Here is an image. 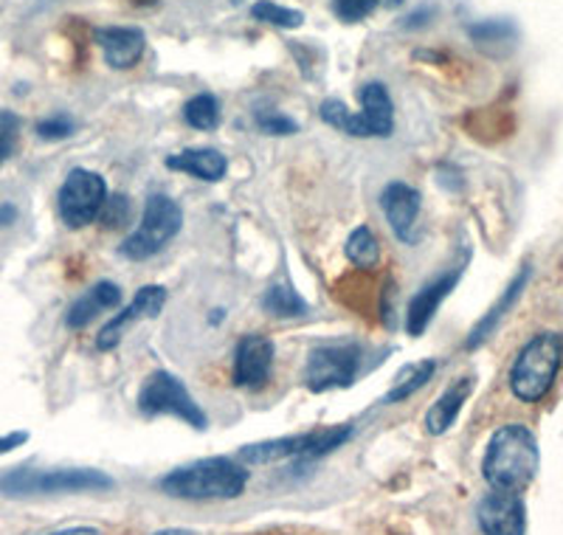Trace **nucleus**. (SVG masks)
<instances>
[{"mask_svg":"<svg viewBox=\"0 0 563 535\" xmlns=\"http://www.w3.org/2000/svg\"><path fill=\"white\" fill-rule=\"evenodd\" d=\"M378 3L380 0H333V12L344 23H358V20L369 18L378 9Z\"/></svg>","mask_w":563,"mask_h":535,"instance_id":"c756f323","label":"nucleus"},{"mask_svg":"<svg viewBox=\"0 0 563 535\" xmlns=\"http://www.w3.org/2000/svg\"><path fill=\"white\" fill-rule=\"evenodd\" d=\"M249 484V471L225 457L200 459L161 479V491L175 499L206 502V499H238Z\"/></svg>","mask_w":563,"mask_h":535,"instance_id":"f03ea898","label":"nucleus"},{"mask_svg":"<svg viewBox=\"0 0 563 535\" xmlns=\"http://www.w3.org/2000/svg\"><path fill=\"white\" fill-rule=\"evenodd\" d=\"M119 305H122V287L113 285V282H97V285L88 287V291L68 307L65 325H68L70 330H82V327H88L90 321L97 319L99 313L113 310V307Z\"/></svg>","mask_w":563,"mask_h":535,"instance_id":"2eb2a0df","label":"nucleus"},{"mask_svg":"<svg viewBox=\"0 0 563 535\" xmlns=\"http://www.w3.org/2000/svg\"><path fill=\"white\" fill-rule=\"evenodd\" d=\"M93 40L102 48L104 63L119 70L133 68L147 48V37L135 26H102L93 32Z\"/></svg>","mask_w":563,"mask_h":535,"instance_id":"f8f14e48","label":"nucleus"},{"mask_svg":"<svg viewBox=\"0 0 563 535\" xmlns=\"http://www.w3.org/2000/svg\"><path fill=\"white\" fill-rule=\"evenodd\" d=\"M29 440L26 432H12V434H0V454H9L14 448H20Z\"/></svg>","mask_w":563,"mask_h":535,"instance_id":"f704fd0d","label":"nucleus"},{"mask_svg":"<svg viewBox=\"0 0 563 535\" xmlns=\"http://www.w3.org/2000/svg\"><path fill=\"white\" fill-rule=\"evenodd\" d=\"M18 220V209L12 204L0 206V226H12Z\"/></svg>","mask_w":563,"mask_h":535,"instance_id":"c9c22d12","label":"nucleus"},{"mask_svg":"<svg viewBox=\"0 0 563 535\" xmlns=\"http://www.w3.org/2000/svg\"><path fill=\"white\" fill-rule=\"evenodd\" d=\"M265 313L276 316V319H296V316H305L308 313V302L296 294L294 287L288 285H274L268 287V294L263 296Z\"/></svg>","mask_w":563,"mask_h":535,"instance_id":"393cba45","label":"nucleus"},{"mask_svg":"<svg viewBox=\"0 0 563 535\" xmlns=\"http://www.w3.org/2000/svg\"><path fill=\"white\" fill-rule=\"evenodd\" d=\"M527 280H530V268H521L519 274H516V280H512L510 285L505 287V291H501V296H499V299H496V305H493L490 310H487L485 316H482V319L476 321V327H474V330H471V336H467V341H465L467 350H476V347L485 345L487 338H490L493 332H496V327H499L501 319H505L507 313H510V307L516 305V302H519L521 291H525V287H527Z\"/></svg>","mask_w":563,"mask_h":535,"instance_id":"f3484780","label":"nucleus"},{"mask_svg":"<svg viewBox=\"0 0 563 535\" xmlns=\"http://www.w3.org/2000/svg\"><path fill=\"white\" fill-rule=\"evenodd\" d=\"M130 3H133V7H155L158 0H130Z\"/></svg>","mask_w":563,"mask_h":535,"instance_id":"58836bf2","label":"nucleus"},{"mask_svg":"<svg viewBox=\"0 0 563 535\" xmlns=\"http://www.w3.org/2000/svg\"><path fill=\"white\" fill-rule=\"evenodd\" d=\"M251 18L276 29H299L305 23V14L299 9L282 7V3H274V0H256L254 7H251Z\"/></svg>","mask_w":563,"mask_h":535,"instance_id":"cd10ccee","label":"nucleus"},{"mask_svg":"<svg viewBox=\"0 0 563 535\" xmlns=\"http://www.w3.org/2000/svg\"><path fill=\"white\" fill-rule=\"evenodd\" d=\"M180 223H184L180 206L173 198H167V195H153L147 206H144L141 226L122 242V254L135 262L150 260L178 234Z\"/></svg>","mask_w":563,"mask_h":535,"instance_id":"423d86ee","label":"nucleus"},{"mask_svg":"<svg viewBox=\"0 0 563 535\" xmlns=\"http://www.w3.org/2000/svg\"><path fill=\"white\" fill-rule=\"evenodd\" d=\"M167 166L200 181H220L225 175V170H229V161H225V155L220 150L189 148L184 153L169 155Z\"/></svg>","mask_w":563,"mask_h":535,"instance_id":"6ab92c4d","label":"nucleus"},{"mask_svg":"<svg viewBox=\"0 0 563 535\" xmlns=\"http://www.w3.org/2000/svg\"><path fill=\"white\" fill-rule=\"evenodd\" d=\"M256 124L263 130L265 135H294L299 133V124H296L290 116L276 113V110H263V113H256Z\"/></svg>","mask_w":563,"mask_h":535,"instance_id":"7c9ffc66","label":"nucleus"},{"mask_svg":"<svg viewBox=\"0 0 563 535\" xmlns=\"http://www.w3.org/2000/svg\"><path fill=\"white\" fill-rule=\"evenodd\" d=\"M536 471L538 443L530 428L521 423H510L493 434L487 443L485 462H482V473L493 491L521 493L536 479Z\"/></svg>","mask_w":563,"mask_h":535,"instance_id":"f257e3e1","label":"nucleus"},{"mask_svg":"<svg viewBox=\"0 0 563 535\" xmlns=\"http://www.w3.org/2000/svg\"><path fill=\"white\" fill-rule=\"evenodd\" d=\"M104 204H108V184H104V178L99 173L70 170L65 184L59 186V217H63L70 229H82V226L93 223L102 215Z\"/></svg>","mask_w":563,"mask_h":535,"instance_id":"0eeeda50","label":"nucleus"},{"mask_svg":"<svg viewBox=\"0 0 563 535\" xmlns=\"http://www.w3.org/2000/svg\"><path fill=\"white\" fill-rule=\"evenodd\" d=\"M434 20V9L431 7H420L417 12H411L409 18H404V29H426Z\"/></svg>","mask_w":563,"mask_h":535,"instance_id":"72a5a7b5","label":"nucleus"},{"mask_svg":"<svg viewBox=\"0 0 563 535\" xmlns=\"http://www.w3.org/2000/svg\"><path fill=\"white\" fill-rule=\"evenodd\" d=\"M471 392H474V378L471 375L451 383V386L437 397L434 406L429 408V415H426V428H429V434L449 432V428L454 426L456 417H460L462 406H465V401L471 397Z\"/></svg>","mask_w":563,"mask_h":535,"instance_id":"a211bd4d","label":"nucleus"},{"mask_svg":"<svg viewBox=\"0 0 563 535\" xmlns=\"http://www.w3.org/2000/svg\"><path fill=\"white\" fill-rule=\"evenodd\" d=\"M358 102H361V116H364L369 135L375 139H386L391 135L395 128V105H391V96L386 90L384 83H366L358 88Z\"/></svg>","mask_w":563,"mask_h":535,"instance_id":"dca6fc26","label":"nucleus"},{"mask_svg":"<svg viewBox=\"0 0 563 535\" xmlns=\"http://www.w3.org/2000/svg\"><path fill=\"white\" fill-rule=\"evenodd\" d=\"M274 372V345L260 332H249L234 350V383L243 389H263Z\"/></svg>","mask_w":563,"mask_h":535,"instance_id":"1a4fd4ad","label":"nucleus"},{"mask_svg":"<svg viewBox=\"0 0 563 535\" xmlns=\"http://www.w3.org/2000/svg\"><path fill=\"white\" fill-rule=\"evenodd\" d=\"M18 130H20L18 116H12V113L0 116V166L7 164L9 155L14 153V144H18Z\"/></svg>","mask_w":563,"mask_h":535,"instance_id":"2f4dec72","label":"nucleus"},{"mask_svg":"<svg viewBox=\"0 0 563 535\" xmlns=\"http://www.w3.org/2000/svg\"><path fill=\"white\" fill-rule=\"evenodd\" d=\"M460 276L462 268H456V271L437 276L434 282H429V285H422L417 291L415 299L409 302V313H406V330H409V336H422L426 332V327L434 319V313L440 310L442 302L449 299V294L456 287Z\"/></svg>","mask_w":563,"mask_h":535,"instance_id":"ddd939ff","label":"nucleus"},{"mask_svg":"<svg viewBox=\"0 0 563 535\" xmlns=\"http://www.w3.org/2000/svg\"><path fill=\"white\" fill-rule=\"evenodd\" d=\"M308 434H294V437H279V440H265L256 446H245L240 451V462L245 466H265V462H276V459L301 457Z\"/></svg>","mask_w":563,"mask_h":535,"instance_id":"aec40b11","label":"nucleus"},{"mask_svg":"<svg viewBox=\"0 0 563 535\" xmlns=\"http://www.w3.org/2000/svg\"><path fill=\"white\" fill-rule=\"evenodd\" d=\"M406 0H386V7L389 9H397V7H404Z\"/></svg>","mask_w":563,"mask_h":535,"instance_id":"ea45409f","label":"nucleus"},{"mask_svg":"<svg viewBox=\"0 0 563 535\" xmlns=\"http://www.w3.org/2000/svg\"><path fill=\"white\" fill-rule=\"evenodd\" d=\"M99 217H102L108 229H119V226H124L130 220V198H124V195H119V198H110L108 204H104L102 215Z\"/></svg>","mask_w":563,"mask_h":535,"instance_id":"473e14b6","label":"nucleus"},{"mask_svg":"<svg viewBox=\"0 0 563 535\" xmlns=\"http://www.w3.org/2000/svg\"><path fill=\"white\" fill-rule=\"evenodd\" d=\"M380 206H384L391 231L404 242L415 240V226L417 217H420V192L404 181H395L380 192Z\"/></svg>","mask_w":563,"mask_h":535,"instance_id":"4468645a","label":"nucleus"},{"mask_svg":"<svg viewBox=\"0 0 563 535\" xmlns=\"http://www.w3.org/2000/svg\"><path fill=\"white\" fill-rule=\"evenodd\" d=\"M164 305H167V291L161 285H147L141 287L139 294H135V299L130 302L128 307H124L115 319H110L108 325L102 327V332L97 336V347L102 352L113 350V347H119V341H122V332L128 330L133 321L139 319H155L161 310H164Z\"/></svg>","mask_w":563,"mask_h":535,"instance_id":"9b49d317","label":"nucleus"},{"mask_svg":"<svg viewBox=\"0 0 563 535\" xmlns=\"http://www.w3.org/2000/svg\"><path fill=\"white\" fill-rule=\"evenodd\" d=\"M467 37L471 43H476L479 48H501V45H512L519 37V29L512 20L505 18H490L479 20L474 26H467Z\"/></svg>","mask_w":563,"mask_h":535,"instance_id":"4be33fe9","label":"nucleus"},{"mask_svg":"<svg viewBox=\"0 0 563 535\" xmlns=\"http://www.w3.org/2000/svg\"><path fill=\"white\" fill-rule=\"evenodd\" d=\"M437 367H440V363H437L434 358H426V361H417V363H409V367H404V370L397 372L395 386L386 392V403H400L406 401V397L415 395V392H420V389L434 378Z\"/></svg>","mask_w":563,"mask_h":535,"instance_id":"412c9836","label":"nucleus"},{"mask_svg":"<svg viewBox=\"0 0 563 535\" xmlns=\"http://www.w3.org/2000/svg\"><path fill=\"white\" fill-rule=\"evenodd\" d=\"M52 535H102V533L93 527H68V529H59V533H52Z\"/></svg>","mask_w":563,"mask_h":535,"instance_id":"e433bc0d","label":"nucleus"},{"mask_svg":"<svg viewBox=\"0 0 563 535\" xmlns=\"http://www.w3.org/2000/svg\"><path fill=\"white\" fill-rule=\"evenodd\" d=\"M479 527L485 535H525L527 510L519 493H487L479 502Z\"/></svg>","mask_w":563,"mask_h":535,"instance_id":"9d476101","label":"nucleus"},{"mask_svg":"<svg viewBox=\"0 0 563 535\" xmlns=\"http://www.w3.org/2000/svg\"><path fill=\"white\" fill-rule=\"evenodd\" d=\"M319 116L330 124V128L341 130L346 135H355V139H369V128L361 113H352L341 99H327L319 105Z\"/></svg>","mask_w":563,"mask_h":535,"instance_id":"5701e85b","label":"nucleus"},{"mask_svg":"<svg viewBox=\"0 0 563 535\" xmlns=\"http://www.w3.org/2000/svg\"><path fill=\"white\" fill-rule=\"evenodd\" d=\"M563 361V338L558 332H538L512 361L510 389L525 403H538L555 383Z\"/></svg>","mask_w":563,"mask_h":535,"instance_id":"7ed1b4c3","label":"nucleus"},{"mask_svg":"<svg viewBox=\"0 0 563 535\" xmlns=\"http://www.w3.org/2000/svg\"><path fill=\"white\" fill-rule=\"evenodd\" d=\"M113 479L102 471L90 468H57V471H20L0 477V491L9 496H29V493H85V491H108Z\"/></svg>","mask_w":563,"mask_h":535,"instance_id":"20e7f679","label":"nucleus"},{"mask_svg":"<svg viewBox=\"0 0 563 535\" xmlns=\"http://www.w3.org/2000/svg\"><path fill=\"white\" fill-rule=\"evenodd\" d=\"M139 408L144 415H173L178 421H184L186 426L198 428L203 432L206 428V412L198 406V401L192 397V392L184 386L178 375L167 370H158L144 381L139 392Z\"/></svg>","mask_w":563,"mask_h":535,"instance_id":"39448f33","label":"nucleus"},{"mask_svg":"<svg viewBox=\"0 0 563 535\" xmlns=\"http://www.w3.org/2000/svg\"><path fill=\"white\" fill-rule=\"evenodd\" d=\"M74 128H77V124H74V119H70V116L54 113V116H48V119L37 121L34 133H37L43 141H63L74 133Z\"/></svg>","mask_w":563,"mask_h":535,"instance_id":"c85d7f7f","label":"nucleus"},{"mask_svg":"<svg viewBox=\"0 0 563 535\" xmlns=\"http://www.w3.org/2000/svg\"><path fill=\"white\" fill-rule=\"evenodd\" d=\"M352 437V426H330V428H316V432H308V440H305V448H301L299 459H316L321 454L335 451L339 446H344Z\"/></svg>","mask_w":563,"mask_h":535,"instance_id":"bb28decb","label":"nucleus"},{"mask_svg":"<svg viewBox=\"0 0 563 535\" xmlns=\"http://www.w3.org/2000/svg\"><path fill=\"white\" fill-rule=\"evenodd\" d=\"M153 535H192V533H186V529H161V533H153Z\"/></svg>","mask_w":563,"mask_h":535,"instance_id":"4c0bfd02","label":"nucleus"},{"mask_svg":"<svg viewBox=\"0 0 563 535\" xmlns=\"http://www.w3.org/2000/svg\"><path fill=\"white\" fill-rule=\"evenodd\" d=\"M184 119L195 130H214L220 124V102L218 96L198 94L184 105Z\"/></svg>","mask_w":563,"mask_h":535,"instance_id":"a878e982","label":"nucleus"},{"mask_svg":"<svg viewBox=\"0 0 563 535\" xmlns=\"http://www.w3.org/2000/svg\"><path fill=\"white\" fill-rule=\"evenodd\" d=\"M361 370V350L350 341H333L321 345L310 352L305 381L313 392H333V389L350 386Z\"/></svg>","mask_w":563,"mask_h":535,"instance_id":"6e6552de","label":"nucleus"},{"mask_svg":"<svg viewBox=\"0 0 563 535\" xmlns=\"http://www.w3.org/2000/svg\"><path fill=\"white\" fill-rule=\"evenodd\" d=\"M344 251L346 260L358 268H375L380 260L378 237H375V231H372L369 226H358V229L352 231V234L346 237Z\"/></svg>","mask_w":563,"mask_h":535,"instance_id":"b1692460","label":"nucleus"}]
</instances>
